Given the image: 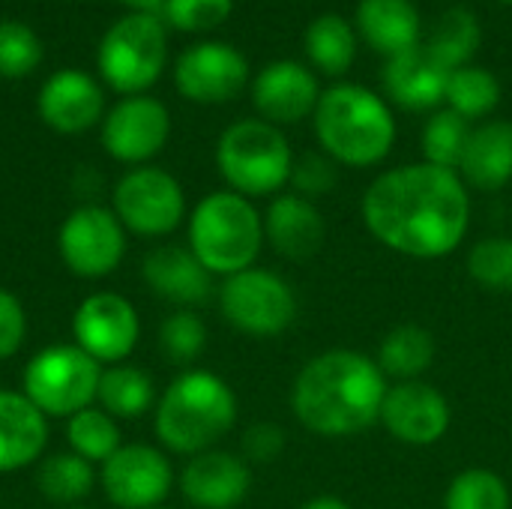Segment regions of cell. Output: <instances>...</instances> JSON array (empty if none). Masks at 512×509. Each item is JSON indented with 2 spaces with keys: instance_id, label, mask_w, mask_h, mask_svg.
Here are the masks:
<instances>
[{
  "instance_id": "45",
  "label": "cell",
  "mask_w": 512,
  "mask_h": 509,
  "mask_svg": "<svg viewBox=\"0 0 512 509\" xmlns=\"http://www.w3.org/2000/svg\"><path fill=\"white\" fill-rule=\"evenodd\" d=\"M501 3H507V6H512V0H501Z\"/></svg>"
},
{
  "instance_id": "6",
  "label": "cell",
  "mask_w": 512,
  "mask_h": 509,
  "mask_svg": "<svg viewBox=\"0 0 512 509\" xmlns=\"http://www.w3.org/2000/svg\"><path fill=\"white\" fill-rule=\"evenodd\" d=\"M216 168L231 192L243 198L276 195L291 180L294 153L279 126L267 120H237L216 144Z\"/></svg>"
},
{
  "instance_id": "3",
  "label": "cell",
  "mask_w": 512,
  "mask_h": 509,
  "mask_svg": "<svg viewBox=\"0 0 512 509\" xmlns=\"http://www.w3.org/2000/svg\"><path fill=\"white\" fill-rule=\"evenodd\" d=\"M237 423V396L225 378L207 369L180 372L153 408V432L165 453L198 456L216 444Z\"/></svg>"
},
{
  "instance_id": "9",
  "label": "cell",
  "mask_w": 512,
  "mask_h": 509,
  "mask_svg": "<svg viewBox=\"0 0 512 509\" xmlns=\"http://www.w3.org/2000/svg\"><path fill=\"white\" fill-rule=\"evenodd\" d=\"M111 210L135 237H168L186 219V192L180 180L156 165L129 168L111 192Z\"/></svg>"
},
{
  "instance_id": "21",
  "label": "cell",
  "mask_w": 512,
  "mask_h": 509,
  "mask_svg": "<svg viewBox=\"0 0 512 509\" xmlns=\"http://www.w3.org/2000/svg\"><path fill=\"white\" fill-rule=\"evenodd\" d=\"M327 225L315 201L285 192L276 195L264 213V240L288 261H309L321 252Z\"/></svg>"
},
{
  "instance_id": "46",
  "label": "cell",
  "mask_w": 512,
  "mask_h": 509,
  "mask_svg": "<svg viewBox=\"0 0 512 509\" xmlns=\"http://www.w3.org/2000/svg\"><path fill=\"white\" fill-rule=\"evenodd\" d=\"M156 509H171V507H156Z\"/></svg>"
},
{
  "instance_id": "18",
  "label": "cell",
  "mask_w": 512,
  "mask_h": 509,
  "mask_svg": "<svg viewBox=\"0 0 512 509\" xmlns=\"http://www.w3.org/2000/svg\"><path fill=\"white\" fill-rule=\"evenodd\" d=\"M36 111L57 135H81L105 117V96L93 75L60 69L39 87Z\"/></svg>"
},
{
  "instance_id": "4",
  "label": "cell",
  "mask_w": 512,
  "mask_h": 509,
  "mask_svg": "<svg viewBox=\"0 0 512 509\" xmlns=\"http://www.w3.org/2000/svg\"><path fill=\"white\" fill-rule=\"evenodd\" d=\"M312 123L321 150L348 168L378 165L396 144V117L390 105L363 84L345 81L321 90Z\"/></svg>"
},
{
  "instance_id": "27",
  "label": "cell",
  "mask_w": 512,
  "mask_h": 509,
  "mask_svg": "<svg viewBox=\"0 0 512 509\" xmlns=\"http://www.w3.org/2000/svg\"><path fill=\"white\" fill-rule=\"evenodd\" d=\"M435 336L420 324H399L393 327L378 348V366L387 378L399 381H420V375L435 363Z\"/></svg>"
},
{
  "instance_id": "26",
  "label": "cell",
  "mask_w": 512,
  "mask_h": 509,
  "mask_svg": "<svg viewBox=\"0 0 512 509\" xmlns=\"http://www.w3.org/2000/svg\"><path fill=\"white\" fill-rule=\"evenodd\" d=\"M96 405L105 414H111L117 423L138 420V417H144L147 411L156 408V384L138 366H129V363L105 366L102 378H99Z\"/></svg>"
},
{
  "instance_id": "41",
  "label": "cell",
  "mask_w": 512,
  "mask_h": 509,
  "mask_svg": "<svg viewBox=\"0 0 512 509\" xmlns=\"http://www.w3.org/2000/svg\"><path fill=\"white\" fill-rule=\"evenodd\" d=\"M27 339V312L24 303L0 285V360H9L21 351Z\"/></svg>"
},
{
  "instance_id": "31",
  "label": "cell",
  "mask_w": 512,
  "mask_h": 509,
  "mask_svg": "<svg viewBox=\"0 0 512 509\" xmlns=\"http://www.w3.org/2000/svg\"><path fill=\"white\" fill-rule=\"evenodd\" d=\"M66 444L90 465H102L123 447V432L111 414H105L99 405H90L66 420Z\"/></svg>"
},
{
  "instance_id": "8",
  "label": "cell",
  "mask_w": 512,
  "mask_h": 509,
  "mask_svg": "<svg viewBox=\"0 0 512 509\" xmlns=\"http://www.w3.org/2000/svg\"><path fill=\"white\" fill-rule=\"evenodd\" d=\"M102 369L105 366L72 342L45 345L24 363L21 393L48 420H69L72 414L96 405Z\"/></svg>"
},
{
  "instance_id": "15",
  "label": "cell",
  "mask_w": 512,
  "mask_h": 509,
  "mask_svg": "<svg viewBox=\"0 0 512 509\" xmlns=\"http://www.w3.org/2000/svg\"><path fill=\"white\" fill-rule=\"evenodd\" d=\"M174 84L198 105L231 102L249 84V60L228 42H198L177 57Z\"/></svg>"
},
{
  "instance_id": "37",
  "label": "cell",
  "mask_w": 512,
  "mask_h": 509,
  "mask_svg": "<svg viewBox=\"0 0 512 509\" xmlns=\"http://www.w3.org/2000/svg\"><path fill=\"white\" fill-rule=\"evenodd\" d=\"M42 63V42L21 21H0V75L24 78Z\"/></svg>"
},
{
  "instance_id": "32",
  "label": "cell",
  "mask_w": 512,
  "mask_h": 509,
  "mask_svg": "<svg viewBox=\"0 0 512 509\" xmlns=\"http://www.w3.org/2000/svg\"><path fill=\"white\" fill-rule=\"evenodd\" d=\"M447 108L462 114L468 123L480 120L486 114H492L501 102V81L495 78V72L483 69V66H462L450 72L447 81V96H444Z\"/></svg>"
},
{
  "instance_id": "19",
  "label": "cell",
  "mask_w": 512,
  "mask_h": 509,
  "mask_svg": "<svg viewBox=\"0 0 512 509\" xmlns=\"http://www.w3.org/2000/svg\"><path fill=\"white\" fill-rule=\"evenodd\" d=\"M321 99L318 75L297 63V60H276L267 63L252 81V102L261 120L279 123H300L315 114Z\"/></svg>"
},
{
  "instance_id": "2",
  "label": "cell",
  "mask_w": 512,
  "mask_h": 509,
  "mask_svg": "<svg viewBox=\"0 0 512 509\" xmlns=\"http://www.w3.org/2000/svg\"><path fill=\"white\" fill-rule=\"evenodd\" d=\"M387 375L360 351L333 348L312 357L291 384V411L321 438H354L381 420Z\"/></svg>"
},
{
  "instance_id": "11",
  "label": "cell",
  "mask_w": 512,
  "mask_h": 509,
  "mask_svg": "<svg viewBox=\"0 0 512 509\" xmlns=\"http://www.w3.org/2000/svg\"><path fill=\"white\" fill-rule=\"evenodd\" d=\"M129 249V234L111 207L81 204L57 228V255L78 279L111 276Z\"/></svg>"
},
{
  "instance_id": "24",
  "label": "cell",
  "mask_w": 512,
  "mask_h": 509,
  "mask_svg": "<svg viewBox=\"0 0 512 509\" xmlns=\"http://www.w3.org/2000/svg\"><path fill=\"white\" fill-rule=\"evenodd\" d=\"M354 18L360 39L384 57H396L420 45L423 21L414 0H360Z\"/></svg>"
},
{
  "instance_id": "44",
  "label": "cell",
  "mask_w": 512,
  "mask_h": 509,
  "mask_svg": "<svg viewBox=\"0 0 512 509\" xmlns=\"http://www.w3.org/2000/svg\"><path fill=\"white\" fill-rule=\"evenodd\" d=\"M63 509H90V507H84V504H78V507H63Z\"/></svg>"
},
{
  "instance_id": "17",
  "label": "cell",
  "mask_w": 512,
  "mask_h": 509,
  "mask_svg": "<svg viewBox=\"0 0 512 509\" xmlns=\"http://www.w3.org/2000/svg\"><path fill=\"white\" fill-rule=\"evenodd\" d=\"M177 489L189 507L237 509L252 489V468L237 453L207 450L183 465L177 474Z\"/></svg>"
},
{
  "instance_id": "13",
  "label": "cell",
  "mask_w": 512,
  "mask_h": 509,
  "mask_svg": "<svg viewBox=\"0 0 512 509\" xmlns=\"http://www.w3.org/2000/svg\"><path fill=\"white\" fill-rule=\"evenodd\" d=\"M72 345L99 366H117L132 357L141 339V318L129 297L117 291H93L72 312Z\"/></svg>"
},
{
  "instance_id": "12",
  "label": "cell",
  "mask_w": 512,
  "mask_h": 509,
  "mask_svg": "<svg viewBox=\"0 0 512 509\" xmlns=\"http://www.w3.org/2000/svg\"><path fill=\"white\" fill-rule=\"evenodd\" d=\"M174 486V465L168 453L153 444H123L99 465V489L117 509L165 507Z\"/></svg>"
},
{
  "instance_id": "20",
  "label": "cell",
  "mask_w": 512,
  "mask_h": 509,
  "mask_svg": "<svg viewBox=\"0 0 512 509\" xmlns=\"http://www.w3.org/2000/svg\"><path fill=\"white\" fill-rule=\"evenodd\" d=\"M450 69L429 54L426 45H417L405 54L387 57L381 69V84L387 96L405 111H432L447 96Z\"/></svg>"
},
{
  "instance_id": "29",
  "label": "cell",
  "mask_w": 512,
  "mask_h": 509,
  "mask_svg": "<svg viewBox=\"0 0 512 509\" xmlns=\"http://www.w3.org/2000/svg\"><path fill=\"white\" fill-rule=\"evenodd\" d=\"M99 483L96 465L75 456L72 450L45 456L36 465V489L57 507H78Z\"/></svg>"
},
{
  "instance_id": "25",
  "label": "cell",
  "mask_w": 512,
  "mask_h": 509,
  "mask_svg": "<svg viewBox=\"0 0 512 509\" xmlns=\"http://www.w3.org/2000/svg\"><path fill=\"white\" fill-rule=\"evenodd\" d=\"M459 177L480 189L498 192L512 180V123L510 120H489L471 129Z\"/></svg>"
},
{
  "instance_id": "10",
  "label": "cell",
  "mask_w": 512,
  "mask_h": 509,
  "mask_svg": "<svg viewBox=\"0 0 512 509\" xmlns=\"http://www.w3.org/2000/svg\"><path fill=\"white\" fill-rule=\"evenodd\" d=\"M219 309L234 330L255 339H270L294 324L297 297L279 273L249 267L222 282Z\"/></svg>"
},
{
  "instance_id": "40",
  "label": "cell",
  "mask_w": 512,
  "mask_h": 509,
  "mask_svg": "<svg viewBox=\"0 0 512 509\" xmlns=\"http://www.w3.org/2000/svg\"><path fill=\"white\" fill-rule=\"evenodd\" d=\"M285 453V429L276 423H252L240 438V456L246 465H270Z\"/></svg>"
},
{
  "instance_id": "30",
  "label": "cell",
  "mask_w": 512,
  "mask_h": 509,
  "mask_svg": "<svg viewBox=\"0 0 512 509\" xmlns=\"http://www.w3.org/2000/svg\"><path fill=\"white\" fill-rule=\"evenodd\" d=\"M480 42H483V27H480V18L474 15V9L453 6L432 27L426 48L435 60H441L453 72V69L471 66V57L477 54Z\"/></svg>"
},
{
  "instance_id": "23",
  "label": "cell",
  "mask_w": 512,
  "mask_h": 509,
  "mask_svg": "<svg viewBox=\"0 0 512 509\" xmlns=\"http://www.w3.org/2000/svg\"><path fill=\"white\" fill-rule=\"evenodd\" d=\"M45 447L48 417L21 390H0V474L39 465Z\"/></svg>"
},
{
  "instance_id": "43",
  "label": "cell",
  "mask_w": 512,
  "mask_h": 509,
  "mask_svg": "<svg viewBox=\"0 0 512 509\" xmlns=\"http://www.w3.org/2000/svg\"><path fill=\"white\" fill-rule=\"evenodd\" d=\"M123 6H129L132 12H159L165 0H120Z\"/></svg>"
},
{
  "instance_id": "28",
  "label": "cell",
  "mask_w": 512,
  "mask_h": 509,
  "mask_svg": "<svg viewBox=\"0 0 512 509\" xmlns=\"http://www.w3.org/2000/svg\"><path fill=\"white\" fill-rule=\"evenodd\" d=\"M306 57L324 75H345L357 57V33L339 12H324L306 27Z\"/></svg>"
},
{
  "instance_id": "38",
  "label": "cell",
  "mask_w": 512,
  "mask_h": 509,
  "mask_svg": "<svg viewBox=\"0 0 512 509\" xmlns=\"http://www.w3.org/2000/svg\"><path fill=\"white\" fill-rule=\"evenodd\" d=\"M234 9V0H165L159 15L165 24L186 30V33H204L228 21Z\"/></svg>"
},
{
  "instance_id": "1",
  "label": "cell",
  "mask_w": 512,
  "mask_h": 509,
  "mask_svg": "<svg viewBox=\"0 0 512 509\" xmlns=\"http://www.w3.org/2000/svg\"><path fill=\"white\" fill-rule=\"evenodd\" d=\"M369 234L408 258H444L456 252L471 225V195L459 171L429 162L384 171L363 192Z\"/></svg>"
},
{
  "instance_id": "36",
  "label": "cell",
  "mask_w": 512,
  "mask_h": 509,
  "mask_svg": "<svg viewBox=\"0 0 512 509\" xmlns=\"http://www.w3.org/2000/svg\"><path fill=\"white\" fill-rule=\"evenodd\" d=\"M471 279L495 294L512 291V237H486L468 252Z\"/></svg>"
},
{
  "instance_id": "39",
  "label": "cell",
  "mask_w": 512,
  "mask_h": 509,
  "mask_svg": "<svg viewBox=\"0 0 512 509\" xmlns=\"http://www.w3.org/2000/svg\"><path fill=\"white\" fill-rule=\"evenodd\" d=\"M288 183L294 186L297 195H303L309 201L324 198L339 183V162H333L324 150L321 153H303L300 159H294Z\"/></svg>"
},
{
  "instance_id": "14",
  "label": "cell",
  "mask_w": 512,
  "mask_h": 509,
  "mask_svg": "<svg viewBox=\"0 0 512 509\" xmlns=\"http://www.w3.org/2000/svg\"><path fill=\"white\" fill-rule=\"evenodd\" d=\"M171 135V114L168 108L147 96H123L105 117H102V147L111 159L123 165H147L153 156L162 153Z\"/></svg>"
},
{
  "instance_id": "42",
  "label": "cell",
  "mask_w": 512,
  "mask_h": 509,
  "mask_svg": "<svg viewBox=\"0 0 512 509\" xmlns=\"http://www.w3.org/2000/svg\"><path fill=\"white\" fill-rule=\"evenodd\" d=\"M300 509H351L342 498H333V495H318V498H309Z\"/></svg>"
},
{
  "instance_id": "35",
  "label": "cell",
  "mask_w": 512,
  "mask_h": 509,
  "mask_svg": "<svg viewBox=\"0 0 512 509\" xmlns=\"http://www.w3.org/2000/svg\"><path fill=\"white\" fill-rule=\"evenodd\" d=\"M204 348H207V327L195 312L177 309L159 324V351L174 366H192L204 354Z\"/></svg>"
},
{
  "instance_id": "7",
  "label": "cell",
  "mask_w": 512,
  "mask_h": 509,
  "mask_svg": "<svg viewBox=\"0 0 512 509\" xmlns=\"http://www.w3.org/2000/svg\"><path fill=\"white\" fill-rule=\"evenodd\" d=\"M168 60L165 21L159 12H129L108 27L99 42L96 63L102 81L120 96L147 93Z\"/></svg>"
},
{
  "instance_id": "33",
  "label": "cell",
  "mask_w": 512,
  "mask_h": 509,
  "mask_svg": "<svg viewBox=\"0 0 512 509\" xmlns=\"http://www.w3.org/2000/svg\"><path fill=\"white\" fill-rule=\"evenodd\" d=\"M468 138H471V123L462 114L441 108L429 117V123L423 129V156L429 165L459 171Z\"/></svg>"
},
{
  "instance_id": "22",
  "label": "cell",
  "mask_w": 512,
  "mask_h": 509,
  "mask_svg": "<svg viewBox=\"0 0 512 509\" xmlns=\"http://www.w3.org/2000/svg\"><path fill=\"white\" fill-rule=\"evenodd\" d=\"M144 285L174 306H198L213 294V276L189 252V246H156L141 261Z\"/></svg>"
},
{
  "instance_id": "16",
  "label": "cell",
  "mask_w": 512,
  "mask_h": 509,
  "mask_svg": "<svg viewBox=\"0 0 512 509\" xmlns=\"http://www.w3.org/2000/svg\"><path fill=\"white\" fill-rule=\"evenodd\" d=\"M447 396L426 381H399L387 387L381 405V426L408 447H432L450 429Z\"/></svg>"
},
{
  "instance_id": "34",
  "label": "cell",
  "mask_w": 512,
  "mask_h": 509,
  "mask_svg": "<svg viewBox=\"0 0 512 509\" xmlns=\"http://www.w3.org/2000/svg\"><path fill=\"white\" fill-rule=\"evenodd\" d=\"M444 509H512L510 489L501 474L489 468H468L447 486Z\"/></svg>"
},
{
  "instance_id": "5",
  "label": "cell",
  "mask_w": 512,
  "mask_h": 509,
  "mask_svg": "<svg viewBox=\"0 0 512 509\" xmlns=\"http://www.w3.org/2000/svg\"><path fill=\"white\" fill-rule=\"evenodd\" d=\"M189 252L210 276H234L255 267L264 246V216L231 189L204 195L189 213Z\"/></svg>"
}]
</instances>
